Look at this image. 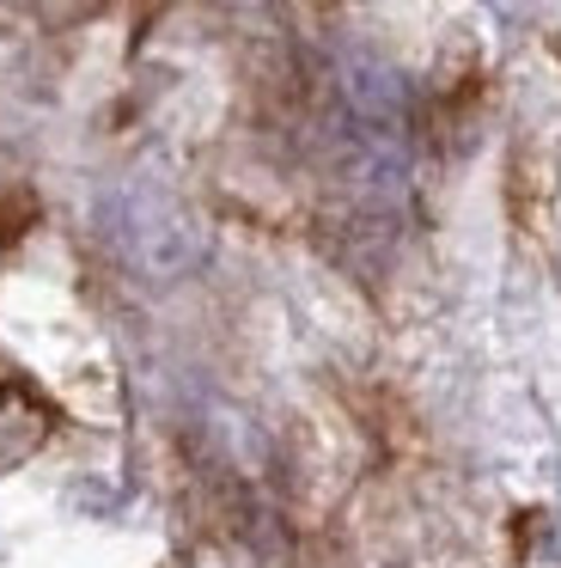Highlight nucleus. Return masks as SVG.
I'll list each match as a JSON object with an SVG mask.
<instances>
[{
  "label": "nucleus",
  "instance_id": "obj_1",
  "mask_svg": "<svg viewBox=\"0 0 561 568\" xmlns=\"http://www.w3.org/2000/svg\"><path fill=\"white\" fill-rule=\"evenodd\" d=\"M49 404L31 385L7 379L0 385V470H19L24 458H37V446L49 440Z\"/></svg>",
  "mask_w": 561,
  "mask_h": 568
}]
</instances>
